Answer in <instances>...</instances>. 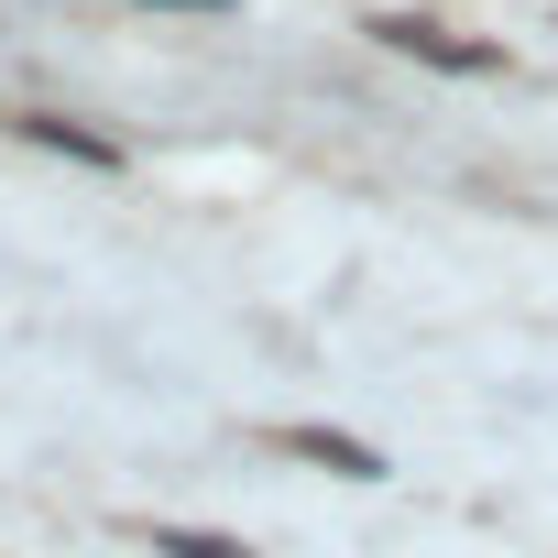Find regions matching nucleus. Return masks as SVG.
<instances>
[{
    "label": "nucleus",
    "instance_id": "2",
    "mask_svg": "<svg viewBox=\"0 0 558 558\" xmlns=\"http://www.w3.org/2000/svg\"><path fill=\"white\" fill-rule=\"evenodd\" d=\"M373 34H384L395 56H427V66H449V77H482V66H493L482 45H460V34H438V23H405V12H395V23H373Z\"/></svg>",
    "mask_w": 558,
    "mask_h": 558
},
{
    "label": "nucleus",
    "instance_id": "4",
    "mask_svg": "<svg viewBox=\"0 0 558 558\" xmlns=\"http://www.w3.org/2000/svg\"><path fill=\"white\" fill-rule=\"evenodd\" d=\"M154 558H252L241 536H208V525H154Z\"/></svg>",
    "mask_w": 558,
    "mask_h": 558
},
{
    "label": "nucleus",
    "instance_id": "5",
    "mask_svg": "<svg viewBox=\"0 0 558 558\" xmlns=\"http://www.w3.org/2000/svg\"><path fill=\"white\" fill-rule=\"evenodd\" d=\"M143 12H230V0H143Z\"/></svg>",
    "mask_w": 558,
    "mask_h": 558
},
{
    "label": "nucleus",
    "instance_id": "3",
    "mask_svg": "<svg viewBox=\"0 0 558 558\" xmlns=\"http://www.w3.org/2000/svg\"><path fill=\"white\" fill-rule=\"evenodd\" d=\"M23 143H45V154H77V165H121V143H99V132H77V121H23Z\"/></svg>",
    "mask_w": 558,
    "mask_h": 558
},
{
    "label": "nucleus",
    "instance_id": "1",
    "mask_svg": "<svg viewBox=\"0 0 558 558\" xmlns=\"http://www.w3.org/2000/svg\"><path fill=\"white\" fill-rule=\"evenodd\" d=\"M274 449H286V460H318V471H340V482H384V449H362V438H340V427H274Z\"/></svg>",
    "mask_w": 558,
    "mask_h": 558
}]
</instances>
